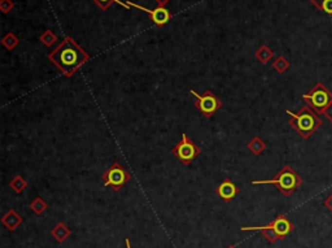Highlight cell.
<instances>
[{
    "label": "cell",
    "mask_w": 332,
    "mask_h": 248,
    "mask_svg": "<svg viewBox=\"0 0 332 248\" xmlns=\"http://www.w3.org/2000/svg\"><path fill=\"white\" fill-rule=\"evenodd\" d=\"M48 60L65 77H72L82 65H85L86 62H89L90 55L72 37L68 35L48 55Z\"/></svg>",
    "instance_id": "6da1fadb"
},
{
    "label": "cell",
    "mask_w": 332,
    "mask_h": 248,
    "mask_svg": "<svg viewBox=\"0 0 332 248\" xmlns=\"http://www.w3.org/2000/svg\"><path fill=\"white\" fill-rule=\"evenodd\" d=\"M286 113L290 116V125L292 129L298 133V135L301 136L302 139H309L310 136L321 128V117L318 116V113L310 108L309 105H304L296 113L291 112V111H287Z\"/></svg>",
    "instance_id": "7a4b0ae2"
},
{
    "label": "cell",
    "mask_w": 332,
    "mask_h": 248,
    "mask_svg": "<svg viewBox=\"0 0 332 248\" xmlns=\"http://www.w3.org/2000/svg\"><path fill=\"white\" fill-rule=\"evenodd\" d=\"M253 185H274L284 196H291L302 185V178L291 167H283L270 179L253 181Z\"/></svg>",
    "instance_id": "3957f363"
},
{
    "label": "cell",
    "mask_w": 332,
    "mask_h": 248,
    "mask_svg": "<svg viewBox=\"0 0 332 248\" xmlns=\"http://www.w3.org/2000/svg\"><path fill=\"white\" fill-rule=\"evenodd\" d=\"M302 99L309 104V107L317 113L325 111L330 104H332V94L322 83H317L314 89L305 95H302Z\"/></svg>",
    "instance_id": "277c9868"
},
{
    "label": "cell",
    "mask_w": 332,
    "mask_h": 248,
    "mask_svg": "<svg viewBox=\"0 0 332 248\" xmlns=\"http://www.w3.org/2000/svg\"><path fill=\"white\" fill-rule=\"evenodd\" d=\"M131 179V174L120 163H113L109 169L103 174V182L107 187H111L114 192L122 189Z\"/></svg>",
    "instance_id": "5b68a950"
},
{
    "label": "cell",
    "mask_w": 332,
    "mask_h": 248,
    "mask_svg": "<svg viewBox=\"0 0 332 248\" xmlns=\"http://www.w3.org/2000/svg\"><path fill=\"white\" fill-rule=\"evenodd\" d=\"M189 93L192 94L193 96H195V99H196L195 107L200 111L201 114H203L205 118H210V117H213V114L222 107V101H221L210 90H206L203 95L197 94L195 90H191Z\"/></svg>",
    "instance_id": "8992f818"
},
{
    "label": "cell",
    "mask_w": 332,
    "mask_h": 248,
    "mask_svg": "<svg viewBox=\"0 0 332 248\" xmlns=\"http://www.w3.org/2000/svg\"><path fill=\"white\" fill-rule=\"evenodd\" d=\"M173 155L182 164L189 165L193 160L197 159V156L200 155V148L197 147L196 143H193L192 140L189 139L188 135L185 133H183L181 142L177 143V146H174Z\"/></svg>",
    "instance_id": "52a82bcc"
},
{
    "label": "cell",
    "mask_w": 332,
    "mask_h": 248,
    "mask_svg": "<svg viewBox=\"0 0 332 248\" xmlns=\"http://www.w3.org/2000/svg\"><path fill=\"white\" fill-rule=\"evenodd\" d=\"M128 5L129 7H135L136 9H140V11L148 13L149 17H151L152 22L155 23L156 26H159V27L166 25V23L170 21V19H171L170 12L167 11L165 7H157V8H155V9H148V8H144V7H142V5H138V4L132 3V1H128Z\"/></svg>",
    "instance_id": "ba28073f"
},
{
    "label": "cell",
    "mask_w": 332,
    "mask_h": 248,
    "mask_svg": "<svg viewBox=\"0 0 332 248\" xmlns=\"http://www.w3.org/2000/svg\"><path fill=\"white\" fill-rule=\"evenodd\" d=\"M216 192L223 202H231L236 198V195L239 194V187L236 186L231 179H224L218 185Z\"/></svg>",
    "instance_id": "9c48e42d"
},
{
    "label": "cell",
    "mask_w": 332,
    "mask_h": 248,
    "mask_svg": "<svg viewBox=\"0 0 332 248\" xmlns=\"http://www.w3.org/2000/svg\"><path fill=\"white\" fill-rule=\"evenodd\" d=\"M270 225L271 228L275 230V233L278 234L279 241H283V239H284L288 234H291V231L294 230L292 222H291L284 214H279V216H277V218L271 222Z\"/></svg>",
    "instance_id": "30bf717a"
},
{
    "label": "cell",
    "mask_w": 332,
    "mask_h": 248,
    "mask_svg": "<svg viewBox=\"0 0 332 248\" xmlns=\"http://www.w3.org/2000/svg\"><path fill=\"white\" fill-rule=\"evenodd\" d=\"M22 222L23 218L21 217L15 210H9L7 213L4 214L3 218H1V224H3L9 231H15Z\"/></svg>",
    "instance_id": "8fae6325"
},
{
    "label": "cell",
    "mask_w": 332,
    "mask_h": 248,
    "mask_svg": "<svg viewBox=\"0 0 332 248\" xmlns=\"http://www.w3.org/2000/svg\"><path fill=\"white\" fill-rule=\"evenodd\" d=\"M51 235H52L58 243H62V242H65L66 239L72 235V230H70L65 224L60 222V224H57V225L55 226L54 229L51 230Z\"/></svg>",
    "instance_id": "7c38bea8"
},
{
    "label": "cell",
    "mask_w": 332,
    "mask_h": 248,
    "mask_svg": "<svg viewBox=\"0 0 332 248\" xmlns=\"http://www.w3.org/2000/svg\"><path fill=\"white\" fill-rule=\"evenodd\" d=\"M247 147H248V150L253 153V155L258 156V155H261L265 150H266V143H265V142H263L259 136H255V138H253V139L247 144Z\"/></svg>",
    "instance_id": "4fadbf2b"
},
{
    "label": "cell",
    "mask_w": 332,
    "mask_h": 248,
    "mask_svg": "<svg viewBox=\"0 0 332 248\" xmlns=\"http://www.w3.org/2000/svg\"><path fill=\"white\" fill-rule=\"evenodd\" d=\"M255 56L261 64H267L271 58L274 57V52H273L269 47L263 44V46H261L258 50L256 51Z\"/></svg>",
    "instance_id": "5bb4252c"
},
{
    "label": "cell",
    "mask_w": 332,
    "mask_h": 248,
    "mask_svg": "<svg viewBox=\"0 0 332 248\" xmlns=\"http://www.w3.org/2000/svg\"><path fill=\"white\" fill-rule=\"evenodd\" d=\"M9 187L15 191L16 194H21V192H23V191L26 190L27 187L26 179L23 178V177H21V175H15V177L9 181Z\"/></svg>",
    "instance_id": "9a60e30c"
},
{
    "label": "cell",
    "mask_w": 332,
    "mask_h": 248,
    "mask_svg": "<svg viewBox=\"0 0 332 248\" xmlns=\"http://www.w3.org/2000/svg\"><path fill=\"white\" fill-rule=\"evenodd\" d=\"M29 208H30V210L33 213L37 214V216H40V214H43L46 212L48 206H47V203L44 202L42 198H39L38 196V198H35L34 200L29 204Z\"/></svg>",
    "instance_id": "2e32d148"
},
{
    "label": "cell",
    "mask_w": 332,
    "mask_h": 248,
    "mask_svg": "<svg viewBox=\"0 0 332 248\" xmlns=\"http://www.w3.org/2000/svg\"><path fill=\"white\" fill-rule=\"evenodd\" d=\"M271 65H273V69H274L275 72H278L279 74H283V73H286L287 70L290 69L291 64H290V61L284 57V56H278V57L275 58L274 61H273Z\"/></svg>",
    "instance_id": "e0dca14e"
},
{
    "label": "cell",
    "mask_w": 332,
    "mask_h": 248,
    "mask_svg": "<svg viewBox=\"0 0 332 248\" xmlns=\"http://www.w3.org/2000/svg\"><path fill=\"white\" fill-rule=\"evenodd\" d=\"M18 43H19L18 38H17L13 33H7V34L1 38V44H3L8 51L15 50L16 47L18 46Z\"/></svg>",
    "instance_id": "ac0fdd59"
},
{
    "label": "cell",
    "mask_w": 332,
    "mask_h": 248,
    "mask_svg": "<svg viewBox=\"0 0 332 248\" xmlns=\"http://www.w3.org/2000/svg\"><path fill=\"white\" fill-rule=\"evenodd\" d=\"M39 40H40L46 47H52L55 43L57 42V35L55 34L52 30H46L42 35H40Z\"/></svg>",
    "instance_id": "d6986e66"
},
{
    "label": "cell",
    "mask_w": 332,
    "mask_h": 248,
    "mask_svg": "<svg viewBox=\"0 0 332 248\" xmlns=\"http://www.w3.org/2000/svg\"><path fill=\"white\" fill-rule=\"evenodd\" d=\"M92 1L96 4L97 7L100 8L101 11H107V9H109V7H111L113 3L120 4V5L126 8L128 11H130V7L128 5V3H122L121 0H92Z\"/></svg>",
    "instance_id": "ffe728a7"
},
{
    "label": "cell",
    "mask_w": 332,
    "mask_h": 248,
    "mask_svg": "<svg viewBox=\"0 0 332 248\" xmlns=\"http://www.w3.org/2000/svg\"><path fill=\"white\" fill-rule=\"evenodd\" d=\"M15 8V3L12 0H0V11L3 12L4 15H7Z\"/></svg>",
    "instance_id": "44dd1931"
},
{
    "label": "cell",
    "mask_w": 332,
    "mask_h": 248,
    "mask_svg": "<svg viewBox=\"0 0 332 248\" xmlns=\"http://www.w3.org/2000/svg\"><path fill=\"white\" fill-rule=\"evenodd\" d=\"M309 1L313 4L314 7H317L319 11L323 12V8H325V5L329 3L330 0H309Z\"/></svg>",
    "instance_id": "7402d4cb"
},
{
    "label": "cell",
    "mask_w": 332,
    "mask_h": 248,
    "mask_svg": "<svg viewBox=\"0 0 332 248\" xmlns=\"http://www.w3.org/2000/svg\"><path fill=\"white\" fill-rule=\"evenodd\" d=\"M322 114H323L327 120H330L332 122V104H330L329 107H327V108L322 112Z\"/></svg>",
    "instance_id": "603a6c76"
},
{
    "label": "cell",
    "mask_w": 332,
    "mask_h": 248,
    "mask_svg": "<svg viewBox=\"0 0 332 248\" xmlns=\"http://www.w3.org/2000/svg\"><path fill=\"white\" fill-rule=\"evenodd\" d=\"M323 204H325V207L330 210V212H332V194H330L329 196H327V199H326Z\"/></svg>",
    "instance_id": "cb8c5ba5"
},
{
    "label": "cell",
    "mask_w": 332,
    "mask_h": 248,
    "mask_svg": "<svg viewBox=\"0 0 332 248\" xmlns=\"http://www.w3.org/2000/svg\"><path fill=\"white\" fill-rule=\"evenodd\" d=\"M155 1L159 4V7H165L166 4L169 3L170 0H155Z\"/></svg>",
    "instance_id": "d4e9b609"
},
{
    "label": "cell",
    "mask_w": 332,
    "mask_h": 248,
    "mask_svg": "<svg viewBox=\"0 0 332 248\" xmlns=\"http://www.w3.org/2000/svg\"><path fill=\"white\" fill-rule=\"evenodd\" d=\"M125 245H126V248H131V245H130V239H129V238H126V239H125Z\"/></svg>",
    "instance_id": "484cf974"
},
{
    "label": "cell",
    "mask_w": 332,
    "mask_h": 248,
    "mask_svg": "<svg viewBox=\"0 0 332 248\" xmlns=\"http://www.w3.org/2000/svg\"><path fill=\"white\" fill-rule=\"evenodd\" d=\"M227 248H236V247H235V246H228Z\"/></svg>",
    "instance_id": "4316f807"
}]
</instances>
